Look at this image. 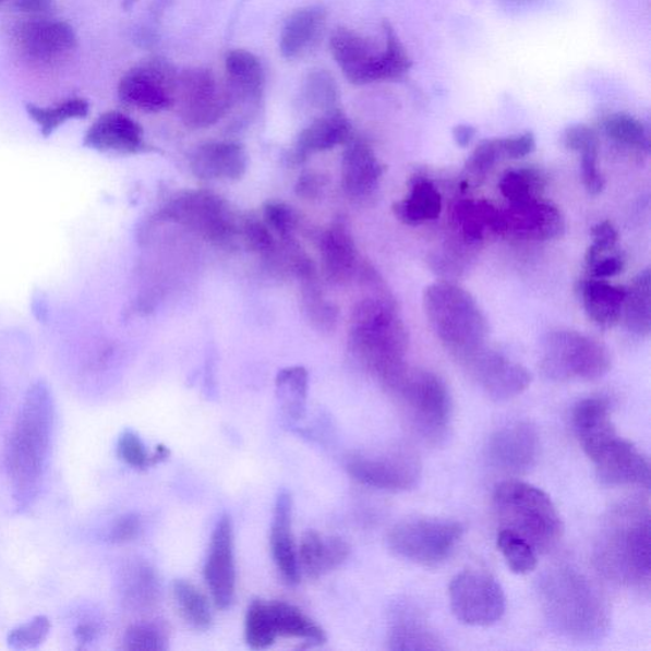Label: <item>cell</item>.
I'll list each match as a JSON object with an SVG mask.
<instances>
[{
    "mask_svg": "<svg viewBox=\"0 0 651 651\" xmlns=\"http://www.w3.org/2000/svg\"><path fill=\"white\" fill-rule=\"evenodd\" d=\"M454 140L459 147L466 148L467 145H470L473 141L474 135H477V129L471 125H457L454 129Z\"/></svg>",
    "mask_w": 651,
    "mask_h": 651,
    "instance_id": "62",
    "label": "cell"
},
{
    "mask_svg": "<svg viewBox=\"0 0 651 651\" xmlns=\"http://www.w3.org/2000/svg\"><path fill=\"white\" fill-rule=\"evenodd\" d=\"M124 648L132 651H162L167 649V639L155 625H134L124 635Z\"/></svg>",
    "mask_w": 651,
    "mask_h": 651,
    "instance_id": "52",
    "label": "cell"
},
{
    "mask_svg": "<svg viewBox=\"0 0 651 651\" xmlns=\"http://www.w3.org/2000/svg\"><path fill=\"white\" fill-rule=\"evenodd\" d=\"M351 124L339 110L326 112L305 128L298 136L292 159L297 164L304 162L312 155L331 150L351 141Z\"/></svg>",
    "mask_w": 651,
    "mask_h": 651,
    "instance_id": "28",
    "label": "cell"
},
{
    "mask_svg": "<svg viewBox=\"0 0 651 651\" xmlns=\"http://www.w3.org/2000/svg\"><path fill=\"white\" fill-rule=\"evenodd\" d=\"M52 425L50 390L38 382L28 389L7 446V469L20 509L27 508L40 490L48 466Z\"/></svg>",
    "mask_w": 651,
    "mask_h": 651,
    "instance_id": "2",
    "label": "cell"
},
{
    "mask_svg": "<svg viewBox=\"0 0 651 651\" xmlns=\"http://www.w3.org/2000/svg\"><path fill=\"white\" fill-rule=\"evenodd\" d=\"M118 455L126 465L135 469H144L152 463V457L145 449L140 435L132 431H125L120 435L118 442Z\"/></svg>",
    "mask_w": 651,
    "mask_h": 651,
    "instance_id": "54",
    "label": "cell"
},
{
    "mask_svg": "<svg viewBox=\"0 0 651 651\" xmlns=\"http://www.w3.org/2000/svg\"><path fill=\"white\" fill-rule=\"evenodd\" d=\"M270 610L278 638L298 639L309 642L310 646H321L326 642L325 631L293 604L270 602Z\"/></svg>",
    "mask_w": 651,
    "mask_h": 651,
    "instance_id": "36",
    "label": "cell"
},
{
    "mask_svg": "<svg viewBox=\"0 0 651 651\" xmlns=\"http://www.w3.org/2000/svg\"><path fill=\"white\" fill-rule=\"evenodd\" d=\"M292 496L286 490L275 502L270 547L275 565L288 584L296 586L301 580L300 563L292 531Z\"/></svg>",
    "mask_w": 651,
    "mask_h": 651,
    "instance_id": "26",
    "label": "cell"
},
{
    "mask_svg": "<svg viewBox=\"0 0 651 651\" xmlns=\"http://www.w3.org/2000/svg\"><path fill=\"white\" fill-rule=\"evenodd\" d=\"M351 478L360 484L385 492H409L421 480L419 458L409 451H394L390 455L352 456L347 465Z\"/></svg>",
    "mask_w": 651,
    "mask_h": 651,
    "instance_id": "16",
    "label": "cell"
},
{
    "mask_svg": "<svg viewBox=\"0 0 651 651\" xmlns=\"http://www.w3.org/2000/svg\"><path fill=\"white\" fill-rule=\"evenodd\" d=\"M386 167L383 166L370 144L350 141L341 162V183L345 194L352 198L371 196L378 189Z\"/></svg>",
    "mask_w": 651,
    "mask_h": 651,
    "instance_id": "24",
    "label": "cell"
},
{
    "mask_svg": "<svg viewBox=\"0 0 651 651\" xmlns=\"http://www.w3.org/2000/svg\"><path fill=\"white\" fill-rule=\"evenodd\" d=\"M160 217L189 228L218 248H231L239 236L240 226L225 198L206 190L182 191L165 206Z\"/></svg>",
    "mask_w": 651,
    "mask_h": 651,
    "instance_id": "11",
    "label": "cell"
},
{
    "mask_svg": "<svg viewBox=\"0 0 651 651\" xmlns=\"http://www.w3.org/2000/svg\"><path fill=\"white\" fill-rule=\"evenodd\" d=\"M449 602L459 622L477 627L499 623L507 608L502 586L479 571H463L451 579Z\"/></svg>",
    "mask_w": 651,
    "mask_h": 651,
    "instance_id": "13",
    "label": "cell"
},
{
    "mask_svg": "<svg viewBox=\"0 0 651 651\" xmlns=\"http://www.w3.org/2000/svg\"><path fill=\"white\" fill-rule=\"evenodd\" d=\"M602 129L610 140L627 148L649 153L648 129L637 118L627 113H612L602 121Z\"/></svg>",
    "mask_w": 651,
    "mask_h": 651,
    "instance_id": "41",
    "label": "cell"
},
{
    "mask_svg": "<svg viewBox=\"0 0 651 651\" xmlns=\"http://www.w3.org/2000/svg\"><path fill=\"white\" fill-rule=\"evenodd\" d=\"M179 74L160 58L142 61L122 76L118 94L121 103L144 112H160L176 105Z\"/></svg>",
    "mask_w": 651,
    "mask_h": 651,
    "instance_id": "14",
    "label": "cell"
},
{
    "mask_svg": "<svg viewBox=\"0 0 651 651\" xmlns=\"http://www.w3.org/2000/svg\"><path fill=\"white\" fill-rule=\"evenodd\" d=\"M612 359L603 343L571 329H557L543 341L542 373L548 379L596 381L611 371Z\"/></svg>",
    "mask_w": 651,
    "mask_h": 651,
    "instance_id": "9",
    "label": "cell"
},
{
    "mask_svg": "<svg viewBox=\"0 0 651 651\" xmlns=\"http://www.w3.org/2000/svg\"><path fill=\"white\" fill-rule=\"evenodd\" d=\"M385 45L378 48L370 38L340 27L331 36V52L347 80L365 84L397 81L410 72L412 60L389 22H383Z\"/></svg>",
    "mask_w": 651,
    "mask_h": 651,
    "instance_id": "7",
    "label": "cell"
},
{
    "mask_svg": "<svg viewBox=\"0 0 651 651\" xmlns=\"http://www.w3.org/2000/svg\"><path fill=\"white\" fill-rule=\"evenodd\" d=\"M493 505L502 530L518 534L535 553H548L560 542L564 533L562 517L541 489L523 481H504L495 489Z\"/></svg>",
    "mask_w": 651,
    "mask_h": 651,
    "instance_id": "6",
    "label": "cell"
},
{
    "mask_svg": "<svg viewBox=\"0 0 651 651\" xmlns=\"http://www.w3.org/2000/svg\"><path fill=\"white\" fill-rule=\"evenodd\" d=\"M400 402L412 431L431 444L446 441L451 420V397L439 375L409 370L388 388Z\"/></svg>",
    "mask_w": 651,
    "mask_h": 651,
    "instance_id": "8",
    "label": "cell"
},
{
    "mask_svg": "<svg viewBox=\"0 0 651 651\" xmlns=\"http://www.w3.org/2000/svg\"><path fill=\"white\" fill-rule=\"evenodd\" d=\"M650 270L641 272L626 289L623 316L625 325L635 335L651 331Z\"/></svg>",
    "mask_w": 651,
    "mask_h": 651,
    "instance_id": "37",
    "label": "cell"
},
{
    "mask_svg": "<svg viewBox=\"0 0 651 651\" xmlns=\"http://www.w3.org/2000/svg\"><path fill=\"white\" fill-rule=\"evenodd\" d=\"M625 263L622 256H601L594 264L588 267L594 279H607L616 277L624 272Z\"/></svg>",
    "mask_w": 651,
    "mask_h": 651,
    "instance_id": "60",
    "label": "cell"
},
{
    "mask_svg": "<svg viewBox=\"0 0 651 651\" xmlns=\"http://www.w3.org/2000/svg\"><path fill=\"white\" fill-rule=\"evenodd\" d=\"M309 372L303 366H289L277 375V396L282 412L293 421L303 418L309 396Z\"/></svg>",
    "mask_w": 651,
    "mask_h": 651,
    "instance_id": "38",
    "label": "cell"
},
{
    "mask_svg": "<svg viewBox=\"0 0 651 651\" xmlns=\"http://www.w3.org/2000/svg\"><path fill=\"white\" fill-rule=\"evenodd\" d=\"M446 647L426 619L411 607H398L390 618L388 649L395 651L442 650Z\"/></svg>",
    "mask_w": 651,
    "mask_h": 651,
    "instance_id": "31",
    "label": "cell"
},
{
    "mask_svg": "<svg viewBox=\"0 0 651 651\" xmlns=\"http://www.w3.org/2000/svg\"><path fill=\"white\" fill-rule=\"evenodd\" d=\"M454 224L467 246L478 248L490 236H503L502 210L486 201H462L454 209Z\"/></svg>",
    "mask_w": 651,
    "mask_h": 651,
    "instance_id": "29",
    "label": "cell"
},
{
    "mask_svg": "<svg viewBox=\"0 0 651 651\" xmlns=\"http://www.w3.org/2000/svg\"><path fill=\"white\" fill-rule=\"evenodd\" d=\"M580 292L587 315L594 324L612 327L623 317L625 288L593 278L581 285Z\"/></svg>",
    "mask_w": 651,
    "mask_h": 651,
    "instance_id": "33",
    "label": "cell"
},
{
    "mask_svg": "<svg viewBox=\"0 0 651 651\" xmlns=\"http://www.w3.org/2000/svg\"><path fill=\"white\" fill-rule=\"evenodd\" d=\"M503 236L522 241H548L565 231V220L557 206L533 197L530 201L510 203L502 210Z\"/></svg>",
    "mask_w": 651,
    "mask_h": 651,
    "instance_id": "20",
    "label": "cell"
},
{
    "mask_svg": "<svg viewBox=\"0 0 651 651\" xmlns=\"http://www.w3.org/2000/svg\"><path fill=\"white\" fill-rule=\"evenodd\" d=\"M305 94L312 105L324 109L325 113L337 110V87L333 75L325 71L310 74L305 83Z\"/></svg>",
    "mask_w": 651,
    "mask_h": 651,
    "instance_id": "49",
    "label": "cell"
},
{
    "mask_svg": "<svg viewBox=\"0 0 651 651\" xmlns=\"http://www.w3.org/2000/svg\"><path fill=\"white\" fill-rule=\"evenodd\" d=\"M227 86L232 98L257 99L263 94L265 73L262 61L246 50H233L226 58Z\"/></svg>",
    "mask_w": 651,
    "mask_h": 651,
    "instance_id": "34",
    "label": "cell"
},
{
    "mask_svg": "<svg viewBox=\"0 0 651 651\" xmlns=\"http://www.w3.org/2000/svg\"><path fill=\"white\" fill-rule=\"evenodd\" d=\"M462 535L463 527L456 520L408 519L390 528L387 545L396 556L433 568L448 560Z\"/></svg>",
    "mask_w": 651,
    "mask_h": 651,
    "instance_id": "10",
    "label": "cell"
},
{
    "mask_svg": "<svg viewBox=\"0 0 651 651\" xmlns=\"http://www.w3.org/2000/svg\"><path fill=\"white\" fill-rule=\"evenodd\" d=\"M466 364L485 394L497 402L522 395L532 383V374L526 366L499 352L482 349Z\"/></svg>",
    "mask_w": 651,
    "mask_h": 651,
    "instance_id": "19",
    "label": "cell"
},
{
    "mask_svg": "<svg viewBox=\"0 0 651 651\" xmlns=\"http://www.w3.org/2000/svg\"><path fill=\"white\" fill-rule=\"evenodd\" d=\"M142 531V520L135 513H129V515L120 517L117 522L113 523L109 540L112 543H126L134 541Z\"/></svg>",
    "mask_w": 651,
    "mask_h": 651,
    "instance_id": "57",
    "label": "cell"
},
{
    "mask_svg": "<svg viewBox=\"0 0 651 651\" xmlns=\"http://www.w3.org/2000/svg\"><path fill=\"white\" fill-rule=\"evenodd\" d=\"M51 625L48 617L37 616L27 624L15 627L8 635V646L14 650H28L41 646L50 632Z\"/></svg>",
    "mask_w": 651,
    "mask_h": 651,
    "instance_id": "48",
    "label": "cell"
},
{
    "mask_svg": "<svg viewBox=\"0 0 651 651\" xmlns=\"http://www.w3.org/2000/svg\"><path fill=\"white\" fill-rule=\"evenodd\" d=\"M318 244L326 278L334 285H347L358 270L357 244L349 227L334 221L321 233Z\"/></svg>",
    "mask_w": 651,
    "mask_h": 651,
    "instance_id": "25",
    "label": "cell"
},
{
    "mask_svg": "<svg viewBox=\"0 0 651 651\" xmlns=\"http://www.w3.org/2000/svg\"><path fill=\"white\" fill-rule=\"evenodd\" d=\"M581 179L589 194L600 195L604 189V179L599 168V152L581 155Z\"/></svg>",
    "mask_w": 651,
    "mask_h": 651,
    "instance_id": "56",
    "label": "cell"
},
{
    "mask_svg": "<svg viewBox=\"0 0 651 651\" xmlns=\"http://www.w3.org/2000/svg\"><path fill=\"white\" fill-rule=\"evenodd\" d=\"M13 7L21 13L43 17L51 12L53 0H13Z\"/></svg>",
    "mask_w": 651,
    "mask_h": 651,
    "instance_id": "61",
    "label": "cell"
},
{
    "mask_svg": "<svg viewBox=\"0 0 651 651\" xmlns=\"http://www.w3.org/2000/svg\"><path fill=\"white\" fill-rule=\"evenodd\" d=\"M248 166L246 150L233 142L202 144L190 159L191 172L202 180H240L246 173Z\"/></svg>",
    "mask_w": 651,
    "mask_h": 651,
    "instance_id": "23",
    "label": "cell"
},
{
    "mask_svg": "<svg viewBox=\"0 0 651 651\" xmlns=\"http://www.w3.org/2000/svg\"><path fill=\"white\" fill-rule=\"evenodd\" d=\"M158 583L156 572L148 565L137 564L129 569L125 579L126 600L137 607H149L156 602Z\"/></svg>",
    "mask_w": 651,
    "mask_h": 651,
    "instance_id": "46",
    "label": "cell"
},
{
    "mask_svg": "<svg viewBox=\"0 0 651 651\" xmlns=\"http://www.w3.org/2000/svg\"><path fill=\"white\" fill-rule=\"evenodd\" d=\"M571 420L574 432L588 457L617 435L606 398H584L574 408Z\"/></svg>",
    "mask_w": 651,
    "mask_h": 651,
    "instance_id": "27",
    "label": "cell"
},
{
    "mask_svg": "<svg viewBox=\"0 0 651 651\" xmlns=\"http://www.w3.org/2000/svg\"><path fill=\"white\" fill-rule=\"evenodd\" d=\"M595 563L615 583L629 588L650 586V513L629 504L612 513L595 547Z\"/></svg>",
    "mask_w": 651,
    "mask_h": 651,
    "instance_id": "4",
    "label": "cell"
},
{
    "mask_svg": "<svg viewBox=\"0 0 651 651\" xmlns=\"http://www.w3.org/2000/svg\"><path fill=\"white\" fill-rule=\"evenodd\" d=\"M539 595L547 623L562 637L578 642L606 637L608 602L584 572L570 565L548 569L539 581Z\"/></svg>",
    "mask_w": 651,
    "mask_h": 651,
    "instance_id": "1",
    "label": "cell"
},
{
    "mask_svg": "<svg viewBox=\"0 0 651 651\" xmlns=\"http://www.w3.org/2000/svg\"><path fill=\"white\" fill-rule=\"evenodd\" d=\"M173 596L183 618L197 630H208L213 624L210 604L206 596L188 580L173 583Z\"/></svg>",
    "mask_w": 651,
    "mask_h": 651,
    "instance_id": "40",
    "label": "cell"
},
{
    "mask_svg": "<svg viewBox=\"0 0 651 651\" xmlns=\"http://www.w3.org/2000/svg\"><path fill=\"white\" fill-rule=\"evenodd\" d=\"M264 221L281 241L292 239L298 227L297 214L289 205L279 202L266 203L263 210Z\"/></svg>",
    "mask_w": 651,
    "mask_h": 651,
    "instance_id": "51",
    "label": "cell"
},
{
    "mask_svg": "<svg viewBox=\"0 0 651 651\" xmlns=\"http://www.w3.org/2000/svg\"><path fill=\"white\" fill-rule=\"evenodd\" d=\"M326 25L323 7L312 5L296 11L281 29L280 50L287 59H298L313 49Z\"/></svg>",
    "mask_w": 651,
    "mask_h": 651,
    "instance_id": "32",
    "label": "cell"
},
{
    "mask_svg": "<svg viewBox=\"0 0 651 651\" xmlns=\"http://www.w3.org/2000/svg\"><path fill=\"white\" fill-rule=\"evenodd\" d=\"M349 345L358 362L387 389L408 367V329L386 296L357 303L350 317Z\"/></svg>",
    "mask_w": 651,
    "mask_h": 651,
    "instance_id": "3",
    "label": "cell"
},
{
    "mask_svg": "<svg viewBox=\"0 0 651 651\" xmlns=\"http://www.w3.org/2000/svg\"><path fill=\"white\" fill-rule=\"evenodd\" d=\"M301 286L302 308L305 316L318 331H334L339 312H337L334 303L326 300L323 288L320 287L318 278L301 281Z\"/></svg>",
    "mask_w": 651,
    "mask_h": 651,
    "instance_id": "42",
    "label": "cell"
},
{
    "mask_svg": "<svg viewBox=\"0 0 651 651\" xmlns=\"http://www.w3.org/2000/svg\"><path fill=\"white\" fill-rule=\"evenodd\" d=\"M244 639H246L248 646L255 650L270 648L278 639L270 603L262 600L251 602L246 618H244Z\"/></svg>",
    "mask_w": 651,
    "mask_h": 651,
    "instance_id": "43",
    "label": "cell"
},
{
    "mask_svg": "<svg viewBox=\"0 0 651 651\" xmlns=\"http://www.w3.org/2000/svg\"><path fill=\"white\" fill-rule=\"evenodd\" d=\"M97 630L95 629V626L89 624L81 625L79 629L75 630V638L80 642H91L92 640H95Z\"/></svg>",
    "mask_w": 651,
    "mask_h": 651,
    "instance_id": "63",
    "label": "cell"
},
{
    "mask_svg": "<svg viewBox=\"0 0 651 651\" xmlns=\"http://www.w3.org/2000/svg\"><path fill=\"white\" fill-rule=\"evenodd\" d=\"M540 435L530 421L503 426L489 442V457L505 472L523 474L538 463Z\"/></svg>",
    "mask_w": 651,
    "mask_h": 651,
    "instance_id": "21",
    "label": "cell"
},
{
    "mask_svg": "<svg viewBox=\"0 0 651 651\" xmlns=\"http://www.w3.org/2000/svg\"><path fill=\"white\" fill-rule=\"evenodd\" d=\"M442 196L433 183L426 179L413 180L410 194L394 205L395 217L401 224L418 227L441 217Z\"/></svg>",
    "mask_w": 651,
    "mask_h": 651,
    "instance_id": "35",
    "label": "cell"
},
{
    "mask_svg": "<svg viewBox=\"0 0 651 651\" xmlns=\"http://www.w3.org/2000/svg\"><path fill=\"white\" fill-rule=\"evenodd\" d=\"M505 159L501 140L481 142L467 160L466 171L472 179H482Z\"/></svg>",
    "mask_w": 651,
    "mask_h": 651,
    "instance_id": "50",
    "label": "cell"
},
{
    "mask_svg": "<svg viewBox=\"0 0 651 651\" xmlns=\"http://www.w3.org/2000/svg\"><path fill=\"white\" fill-rule=\"evenodd\" d=\"M564 145L580 155L600 150V136L595 130L584 124L571 125L565 130Z\"/></svg>",
    "mask_w": 651,
    "mask_h": 651,
    "instance_id": "55",
    "label": "cell"
},
{
    "mask_svg": "<svg viewBox=\"0 0 651 651\" xmlns=\"http://www.w3.org/2000/svg\"><path fill=\"white\" fill-rule=\"evenodd\" d=\"M350 555L348 542L340 538H324L316 531L303 534L298 563L301 572L311 579H318L325 574L339 568Z\"/></svg>",
    "mask_w": 651,
    "mask_h": 651,
    "instance_id": "30",
    "label": "cell"
},
{
    "mask_svg": "<svg viewBox=\"0 0 651 651\" xmlns=\"http://www.w3.org/2000/svg\"><path fill=\"white\" fill-rule=\"evenodd\" d=\"M239 236L244 246L251 252H256V254L269 256L278 249L275 234L267 227L264 219L249 217L242 220L239 227Z\"/></svg>",
    "mask_w": 651,
    "mask_h": 651,
    "instance_id": "47",
    "label": "cell"
},
{
    "mask_svg": "<svg viewBox=\"0 0 651 651\" xmlns=\"http://www.w3.org/2000/svg\"><path fill=\"white\" fill-rule=\"evenodd\" d=\"M233 98L209 69H186L179 74L176 104L183 124L190 129L209 128L225 117Z\"/></svg>",
    "mask_w": 651,
    "mask_h": 651,
    "instance_id": "12",
    "label": "cell"
},
{
    "mask_svg": "<svg viewBox=\"0 0 651 651\" xmlns=\"http://www.w3.org/2000/svg\"><path fill=\"white\" fill-rule=\"evenodd\" d=\"M14 49L37 67L61 63L76 49L74 28L65 21L36 17L21 23L12 34Z\"/></svg>",
    "mask_w": 651,
    "mask_h": 651,
    "instance_id": "15",
    "label": "cell"
},
{
    "mask_svg": "<svg viewBox=\"0 0 651 651\" xmlns=\"http://www.w3.org/2000/svg\"><path fill=\"white\" fill-rule=\"evenodd\" d=\"M84 144L92 149L119 155H135L145 149L142 126L118 111L101 114L88 129Z\"/></svg>",
    "mask_w": 651,
    "mask_h": 651,
    "instance_id": "22",
    "label": "cell"
},
{
    "mask_svg": "<svg viewBox=\"0 0 651 651\" xmlns=\"http://www.w3.org/2000/svg\"><path fill=\"white\" fill-rule=\"evenodd\" d=\"M326 186L323 174L317 172H305L300 176L296 183V194L304 201H316Z\"/></svg>",
    "mask_w": 651,
    "mask_h": 651,
    "instance_id": "59",
    "label": "cell"
},
{
    "mask_svg": "<svg viewBox=\"0 0 651 651\" xmlns=\"http://www.w3.org/2000/svg\"><path fill=\"white\" fill-rule=\"evenodd\" d=\"M0 2H3V0H0Z\"/></svg>",
    "mask_w": 651,
    "mask_h": 651,
    "instance_id": "64",
    "label": "cell"
},
{
    "mask_svg": "<svg viewBox=\"0 0 651 651\" xmlns=\"http://www.w3.org/2000/svg\"><path fill=\"white\" fill-rule=\"evenodd\" d=\"M545 188V178L533 168H520L505 173L501 180L499 189L509 203L530 201L533 197H541Z\"/></svg>",
    "mask_w": 651,
    "mask_h": 651,
    "instance_id": "45",
    "label": "cell"
},
{
    "mask_svg": "<svg viewBox=\"0 0 651 651\" xmlns=\"http://www.w3.org/2000/svg\"><path fill=\"white\" fill-rule=\"evenodd\" d=\"M496 546L507 563L508 568L518 574L527 576L538 568L539 557L535 550L515 532L501 530L497 533Z\"/></svg>",
    "mask_w": 651,
    "mask_h": 651,
    "instance_id": "44",
    "label": "cell"
},
{
    "mask_svg": "<svg viewBox=\"0 0 651 651\" xmlns=\"http://www.w3.org/2000/svg\"><path fill=\"white\" fill-rule=\"evenodd\" d=\"M603 484L650 486V465L644 455L618 434L589 457Z\"/></svg>",
    "mask_w": 651,
    "mask_h": 651,
    "instance_id": "18",
    "label": "cell"
},
{
    "mask_svg": "<svg viewBox=\"0 0 651 651\" xmlns=\"http://www.w3.org/2000/svg\"><path fill=\"white\" fill-rule=\"evenodd\" d=\"M204 579L216 607H231L236 595L237 576L233 523L227 515L221 517L214 528L209 554L204 566Z\"/></svg>",
    "mask_w": 651,
    "mask_h": 651,
    "instance_id": "17",
    "label": "cell"
},
{
    "mask_svg": "<svg viewBox=\"0 0 651 651\" xmlns=\"http://www.w3.org/2000/svg\"><path fill=\"white\" fill-rule=\"evenodd\" d=\"M592 246L587 250L586 264L591 266L601 256L615 249L618 241V232L614 225L608 220L601 221L592 228Z\"/></svg>",
    "mask_w": 651,
    "mask_h": 651,
    "instance_id": "53",
    "label": "cell"
},
{
    "mask_svg": "<svg viewBox=\"0 0 651 651\" xmlns=\"http://www.w3.org/2000/svg\"><path fill=\"white\" fill-rule=\"evenodd\" d=\"M28 117L40 128L44 136H49L69 120L88 117L89 104L87 99L73 97L64 99L51 107L26 105Z\"/></svg>",
    "mask_w": 651,
    "mask_h": 651,
    "instance_id": "39",
    "label": "cell"
},
{
    "mask_svg": "<svg viewBox=\"0 0 651 651\" xmlns=\"http://www.w3.org/2000/svg\"><path fill=\"white\" fill-rule=\"evenodd\" d=\"M423 305L429 325L451 354L462 362L485 349L489 324L477 300L450 281H438L424 290Z\"/></svg>",
    "mask_w": 651,
    "mask_h": 651,
    "instance_id": "5",
    "label": "cell"
},
{
    "mask_svg": "<svg viewBox=\"0 0 651 651\" xmlns=\"http://www.w3.org/2000/svg\"><path fill=\"white\" fill-rule=\"evenodd\" d=\"M505 159H518L530 156L535 149V137L532 133L503 137L501 140Z\"/></svg>",
    "mask_w": 651,
    "mask_h": 651,
    "instance_id": "58",
    "label": "cell"
}]
</instances>
